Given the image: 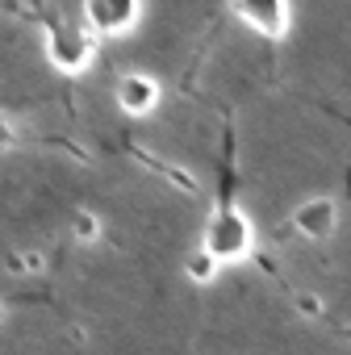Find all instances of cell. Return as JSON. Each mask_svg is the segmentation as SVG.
Here are the masks:
<instances>
[{"instance_id": "cell-1", "label": "cell", "mask_w": 351, "mask_h": 355, "mask_svg": "<svg viewBox=\"0 0 351 355\" xmlns=\"http://www.w3.org/2000/svg\"><path fill=\"white\" fill-rule=\"evenodd\" d=\"M201 247L218 259V263H234V259H247L251 247H255V230H251V218L234 205H222L209 222H205V234H201Z\"/></svg>"}, {"instance_id": "cell-2", "label": "cell", "mask_w": 351, "mask_h": 355, "mask_svg": "<svg viewBox=\"0 0 351 355\" xmlns=\"http://www.w3.org/2000/svg\"><path fill=\"white\" fill-rule=\"evenodd\" d=\"M230 13H234L243 26H251L255 34L272 38V42H280V38L289 34V26H293L289 0H230Z\"/></svg>"}, {"instance_id": "cell-3", "label": "cell", "mask_w": 351, "mask_h": 355, "mask_svg": "<svg viewBox=\"0 0 351 355\" xmlns=\"http://www.w3.org/2000/svg\"><path fill=\"white\" fill-rule=\"evenodd\" d=\"M142 17V0H84V21L96 34H126Z\"/></svg>"}, {"instance_id": "cell-4", "label": "cell", "mask_w": 351, "mask_h": 355, "mask_svg": "<svg viewBox=\"0 0 351 355\" xmlns=\"http://www.w3.org/2000/svg\"><path fill=\"white\" fill-rule=\"evenodd\" d=\"M46 51H51V63H55L59 71H84V67L92 63V42H88L80 30H67V26L51 30Z\"/></svg>"}, {"instance_id": "cell-5", "label": "cell", "mask_w": 351, "mask_h": 355, "mask_svg": "<svg viewBox=\"0 0 351 355\" xmlns=\"http://www.w3.org/2000/svg\"><path fill=\"white\" fill-rule=\"evenodd\" d=\"M334 222H339V205L330 197H314V201H301L293 209V230L301 239H314V243L330 239L334 234Z\"/></svg>"}, {"instance_id": "cell-6", "label": "cell", "mask_w": 351, "mask_h": 355, "mask_svg": "<svg viewBox=\"0 0 351 355\" xmlns=\"http://www.w3.org/2000/svg\"><path fill=\"white\" fill-rule=\"evenodd\" d=\"M155 105H159V80H155V76L126 71V76L117 80V109H121V113H130V117H146Z\"/></svg>"}, {"instance_id": "cell-7", "label": "cell", "mask_w": 351, "mask_h": 355, "mask_svg": "<svg viewBox=\"0 0 351 355\" xmlns=\"http://www.w3.org/2000/svg\"><path fill=\"white\" fill-rule=\"evenodd\" d=\"M218 268H222V263H218V259H214L205 247H197V251L185 259V276H189L193 284H209V280L218 276Z\"/></svg>"}, {"instance_id": "cell-8", "label": "cell", "mask_w": 351, "mask_h": 355, "mask_svg": "<svg viewBox=\"0 0 351 355\" xmlns=\"http://www.w3.org/2000/svg\"><path fill=\"white\" fill-rule=\"evenodd\" d=\"M71 239H80V243H96V239H101V222H96L92 209H76V218H71Z\"/></svg>"}, {"instance_id": "cell-9", "label": "cell", "mask_w": 351, "mask_h": 355, "mask_svg": "<svg viewBox=\"0 0 351 355\" xmlns=\"http://www.w3.org/2000/svg\"><path fill=\"white\" fill-rule=\"evenodd\" d=\"M297 309H301L305 318H322V301H318L314 293H297Z\"/></svg>"}, {"instance_id": "cell-10", "label": "cell", "mask_w": 351, "mask_h": 355, "mask_svg": "<svg viewBox=\"0 0 351 355\" xmlns=\"http://www.w3.org/2000/svg\"><path fill=\"white\" fill-rule=\"evenodd\" d=\"M9 146H13V134H9V130H0V150H9Z\"/></svg>"}, {"instance_id": "cell-11", "label": "cell", "mask_w": 351, "mask_h": 355, "mask_svg": "<svg viewBox=\"0 0 351 355\" xmlns=\"http://www.w3.org/2000/svg\"><path fill=\"white\" fill-rule=\"evenodd\" d=\"M9 318V305H5V297H0V322H5Z\"/></svg>"}]
</instances>
